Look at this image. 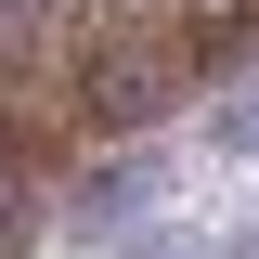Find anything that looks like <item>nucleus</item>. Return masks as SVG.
<instances>
[{
    "label": "nucleus",
    "mask_w": 259,
    "mask_h": 259,
    "mask_svg": "<svg viewBox=\"0 0 259 259\" xmlns=\"http://www.w3.org/2000/svg\"><path fill=\"white\" fill-rule=\"evenodd\" d=\"M130 207H156V156H117V168H91V182L65 194V233H104V221H130Z\"/></svg>",
    "instance_id": "1"
},
{
    "label": "nucleus",
    "mask_w": 259,
    "mask_h": 259,
    "mask_svg": "<svg viewBox=\"0 0 259 259\" xmlns=\"http://www.w3.org/2000/svg\"><path fill=\"white\" fill-rule=\"evenodd\" d=\"M39 233V194H26V156H13V143H0V259L26 246Z\"/></svg>",
    "instance_id": "2"
},
{
    "label": "nucleus",
    "mask_w": 259,
    "mask_h": 259,
    "mask_svg": "<svg viewBox=\"0 0 259 259\" xmlns=\"http://www.w3.org/2000/svg\"><path fill=\"white\" fill-rule=\"evenodd\" d=\"M207 143H221V156H246V168H259V91H233V104H221V130H207Z\"/></svg>",
    "instance_id": "3"
},
{
    "label": "nucleus",
    "mask_w": 259,
    "mask_h": 259,
    "mask_svg": "<svg viewBox=\"0 0 259 259\" xmlns=\"http://www.w3.org/2000/svg\"><path fill=\"white\" fill-rule=\"evenodd\" d=\"M117 259H194V233H168V221H156V233H130Z\"/></svg>",
    "instance_id": "4"
}]
</instances>
